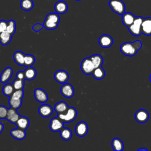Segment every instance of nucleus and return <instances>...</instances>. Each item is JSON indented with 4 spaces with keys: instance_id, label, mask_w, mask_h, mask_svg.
<instances>
[{
    "instance_id": "19",
    "label": "nucleus",
    "mask_w": 151,
    "mask_h": 151,
    "mask_svg": "<svg viewBox=\"0 0 151 151\" xmlns=\"http://www.w3.org/2000/svg\"><path fill=\"white\" fill-rule=\"evenodd\" d=\"M136 17L130 12H124L122 14V21L123 24L127 27H129L133 24L135 19Z\"/></svg>"
},
{
    "instance_id": "38",
    "label": "nucleus",
    "mask_w": 151,
    "mask_h": 151,
    "mask_svg": "<svg viewBox=\"0 0 151 151\" xmlns=\"http://www.w3.org/2000/svg\"><path fill=\"white\" fill-rule=\"evenodd\" d=\"M8 25V22L5 20H0V33L4 32L6 30V27Z\"/></svg>"
},
{
    "instance_id": "17",
    "label": "nucleus",
    "mask_w": 151,
    "mask_h": 151,
    "mask_svg": "<svg viewBox=\"0 0 151 151\" xmlns=\"http://www.w3.org/2000/svg\"><path fill=\"white\" fill-rule=\"evenodd\" d=\"M10 134L12 137L17 140H23L25 138L27 134L25 130L17 127V129H12L10 131Z\"/></svg>"
},
{
    "instance_id": "27",
    "label": "nucleus",
    "mask_w": 151,
    "mask_h": 151,
    "mask_svg": "<svg viewBox=\"0 0 151 151\" xmlns=\"http://www.w3.org/2000/svg\"><path fill=\"white\" fill-rule=\"evenodd\" d=\"M111 146L114 150L122 151L123 150L124 145L123 142L119 138L116 137L112 140Z\"/></svg>"
},
{
    "instance_id": "5",
    "label": "nucleus",
    "mask_w": 151,
    "mask_h": 151,
    "mask_svg": "<svg viewBox=\"0 0 151 151\" xmlns=\"http://www.w3.org/2000/svg\"><path fill=\"white\" fill-rule=\"evenodd\" d=\"M109 6L113 12L119 15L125 12V5L122 0H110Z\"/></svg>"
},
{
    "instance_id": "42",
    "label": "nucleus",
    "mask_w": 151,
    "mask_h": 151,
    "mask_svg": "<svg viewBox=\"0 0 151 151\" xmlns=\"http://www.w3.org/2000/svg\"><path fill=\"white\" fill-rule=\"evenodd\" d=\"M140 150H145V151H147V149L146 148H144V147H142V148H139L138 149V151H140Z\"/></svg>"
},
{
    "instance_id": "20",
    "label": "nucleus",
    "mask_w": 151,
    "mask_h": 151,
    "mask_svg": "<svg viewBox=\"0 0 151 151\" xmlns=\"http://www.w3.org/2000/svg\"><path fill=\"white\" fill-rule=\"evenodd\" d=\"M54 9L57 14H63L67 12L68 9V5L65 1H59L55 3Z\"/></svg>"
},
{
    "instance_id": "33",
    "label": "nucleus",
    "mask_w": 151,
    "mask_h": 151,
    "mask_svg": "<svg viewBox=\"0 0 151 151\" xmlns=\"http://www.w3.org/2000/svg\"><path fill=\"white\" fill-rule=\"evenodd\" d=\"M35 59L34 55L31 54H25L24 67H31L35 63Z\"/></svg>"
},
{
    "instance_id": "40",
    "label": "nucleus",
    "mask_w": 151,
    "mask_h": 151,
    "mask_svg": "<svg viewBox=\"0 0 151 151\" xmlns=\"http://www.w3.org/2000/svg\"><path fill=\"white\" fill-rule=\"evenodd\" d=\"M15 77L17 79L25 80V75H24V71H19L17 72V73L16 74V76H15Z\"/></svg>"
},
{
    "instance_id": "41",
    "label": "nucleus",
    "mask_w": 151,
    "mask_h": 151,
    "mask_svg": "<svg viewBox=\"0 0 151 151\" xmlns=\"http://www.w3.org/2000/svg\"><path fill=\"white\" fill-rule=\"evenodd\" d=\"M4 126L2 123H0V134L2 132L3 130H4Z\"/></svg>"
},
{
    "instance_id": "14",
    "label": "nucleus",
    "mask_w": 151,
    "mask_h": 151,
    "mask_svg": "<svg viewBox=\"0 0 151 151\" xmlns=\"http://www.w3.org/2000/svg\"><path fill=\"white\" fill-rule=\"evenodd\" d=\"M38 113L42 117H48L52 114L53 109L49 104H42L38 108Z\"/></svg>"
},
{
    "instance_id": "44",
    "label": "nucleus",
    "mask_w": 151,
    "mask_h": 151,
    "mask_svg": "<svg viewBox=\"0 0 151 151\" xmlns=\"http://www.w3.org/2000/svg\"><path fill=\"white\" fill-rule=\"evenodd\" d=\"M76 1H80V0H76Z\"/></svg>"
},
{
    "instance_id": "7",
    "label": "nucleus",
    "mask_w": 151,
    "mask_h": 151,
    "mask_svg": "<svg viewBox=\"0 0 151 151\" xmlns=\"http://www.w3.org/2000/svg\"><path fill=\"white\" fill-rule=\"evenodd\" d=\"M49 127L53 132H59L64 127V122H63L58 116L53 117L50 121Z\"/></svg>"
},
{
    "instance_id": "24",
    "label": "nucleus",
    "mask_w": 151,
    "mask_h": 151,
    "mask_svg": "<svg viewBox=\"0 0 151 151\" xmlns=\"http://www.w3.org/2000/svg\"><path fill=\"white\" fill-rule=\"evenodd\" d=\"M12 35L6 31L0 33V43L3 45H8L12 40Z\"/></svg>"
},
{
    "instance_id": "37",
    "label": "nucleus",
    "mask_w": 151,
    "mask_h": 151,
    "mask_svg": "<svg viewBox=\"0 0 151 151\" xmlns=\"http://www.w3.org/2000/svg\"><path fill=\"white\" fill-rule=\"evenodd\" d=\"M24 90H15L13 94L11 97H14V98H18V99H22L24 97Z\"/></svg>"
},
{
    "instance_id": "25",
    "label": "nucleus",
    "mask_w": 151,
    "mask_h": 151,
    "mask_svg": "<svg viewBox=\"0 0 151 151\" xmlns=\"http://www.w3.org/2000/svg\"><path fill=\"white\" fill-rule=\"evenodd\" d=\"M68 108V106L67 103L63 101H61L55 104L54 109V110L58 114H60V113H64L67 110Z\"/></svg>"
},
{
    "instance_id": "4",
    "label": "nucleus",
    "mask_w": 151,
    "mask_h": 151,
    "mask_svg": "<svg viewBox=\"0 0 151 151\" xmlns=\"http://www.w3.org/2000/svg\"><path fill=\"white\" fill-rule=\"evenodd\" d=\"M143 19V18L140 16L135 18V19L133 24L128 27L129 31L130 32V34L136 37L140 35V34H142L141 26Z\"/></svg>"
},
{
    "instance_id": "18",
    "label": "nucleus",
    "mask_w": 151,
    "mask_h": 151,
    "mask_svg": "<svg viewBox=\"0 0 151 151\" xmlns=\"http://www.w3.org/2000/svg\"><path fill=\"white\" fill-rule=\"evenodd\" d=\"M13 74V70L11 67L5 68L0 75V81L2 83H7L11 78Z\"/></svg>"
},
{
    "instance_id": "31",
    "label": "nucleus",
    "mask_w": 151,
    "mask_h": 151,
    "mask_svg": "<svg viewBox=\"0 0 151 151\" xmlns=\"http://www.w3.org/2000/svg\"><path fill=\"white\" fill-rule=\"evenodd\" d=\"M20 6L21 9L24 11H29L32 9L34 3L32 0H21L20 2Z\"/></svg>"
},
{
    "instance_id": "3",
    "label": "nucleus",
    "mask_w": 151,
    "mask_h": 151,
    "mask_svg": "<svg viewBox=\"0 0 151 151\" xmlns=\"http://www.w3.org/2000/svg\"><path fill=\"white\" fill-rule=\"evenodd\" d=\"M77 115L76 109L73 107H68L64 113L58 114L57 116L64 123H70L76 119Z\"/></svg>"
},
{
    "instance_id": "32",
    "label": "nucleus",
    "mask_w": 151,
    "mask_h": 151,
    "mask_svg": "<svg viewBox=\"0 0 151 151\" xmlns=\"http://www.w3.org/2000/svg\"><path fill=\"white\" fill-rule=\"evenodd\" d=\"M14 91H15V89L13 87L12 84H5L3 86L2 93L6 96L11 97Z\"/></svg>"
},
{
    "instance_id": "30",
    "label": "nucleus",
    "mask_w": 151,
    "mask_h": 151,
    "mask_svg": "<svg viewBox=\"0 0 151 151\" xmlns=\"http://www.w3.org/2000/svg\"><path fill=\"white\" fill-rule=\"evenodd\" d=\"M90 58L92 61L95 68H97L102 65L103 63V59L101 55L94 54L91 57H90Z\"/></svg>"
},
{
    "instance_id": "22",
    "label": "nucleus",
    "mask_w": 151,
    "mask_h": 151,
    "mask_svg": "<svg viewBox=\"0 0 151 151\" xmlns=\"http://www.w3.org/2000/svg\"><path fill=\"white\" fill-rule=\"evenodd\" d=\"M24 73L25 75V79L28 81L34 80L37 76V71L32 67H27V68L24 71Z\"/></svg>"
},
{
    "instance_id": "34",
    "label": "nucleus",
    "mask_w": 151,
    "mask_h": 151,
    "mask_svg": "<svg viewBox=\"0 0 151 151\" xmlns=\"http://www.w3.org/2000/svg\"><path fill=\"white\" fill-rule=\"evenodd\" d=\"M6 31L12 35L15 34L16 31V23L14 20L11 19L8 21V25Z\"/></svg>"
},
{
    "instance_id": "6",
    "label": "nucleus",
    "mask_w": 151,
    "mask_h": 151,
    "mask_svg": "<svg viewBox=\"0 0 151 151\" xmlns=\"http://www.w3.org/2000/svg\"><path fill=\"white\" fill-rule=\"evenodd\" d=\"M80 68L82 72L86 75L91 74L95 68L94 65L90 57L85 58L83 60L80 65Z\"/></svg>"
},
{
    "instance_id": "2",
    "label": "nucleus",
    "mask_w": 151,
    "mask_h": 151,
    "mask_svg": "<svg viewBox=\"0 0 151 151\" xmlns=\"http://www.w3.org/2000/svg\"><path fill=\"white\" fill-rule=\"evenodd\" d=\"M59 14L57 12L49 13L44 21L43 26L45 28L49 30H54L56 29L60 22Z\"/></svg>"
},
{
    "instance_id": "16",
    "label": "nucleus",
    "mask_w": 151,
    "mask_h": 151,
    "mask_svg": "<svg viewBox=\"0 0 151 151\" xmlns=\"http://www.w3.org/2000/svg\"><path fill=\"white\" fill-rule=\"evenodd\" d=\"M113 39L112 38L107 35V34H103L101 35L99 39V45L102 48H109L113 44Z\"/></svg>"
},
{
    "instance_id": "13",
    "label": "nucleus",
    "mask_w": 151,
    "mask_h": 151,
    "mask_svg": "<svg viewBox=\"0 0 151 151\" xmlns=\"http://www.w3.org/2000/svg\"><path fill=\"white\" fill-rule=\"evenodd\" d=\"M135 119L140 123H146L149 117L148 112L144 109H140L137 110L135 113Z\"/></svg>"
},
{
    "instance_id": "26",
    "label": "nucleus",
    "mask_w": 151,
    "mask_h": 151,
    "mask_svg": "<svg viewBox=\"0 0 151 151\" xmlns=\"http://www.w3.org/2000/svg\"><path fill=\"white\" fill-rule=\"evenodd\" d=\"M22 99H18L14 98L12 97H9V104L10 107L18 110L20 108L22 103Z\"/></svg>"
},
{
    "instance_id": "10",
    "label": "nucleus",
    "mask_w": 151,
    "mask_h": 151,
    "mask_svg": "<svg viewBox=\"0 0 151 151\" xmlns=\"http://www.w3.org/2000/svg\"><path fill=\"white\" fill-rule=\"evenodd\" d=\"M60 91L64 97L66 98H71L74 95V89L73 86L70 83L63 84L60 88Z\"/></svg>"
},
{
    "instance_id": "11",
    "label": "nucleus",
    "mask_w": 151,
    "mask_h": 151,
    "mask_svg": "<svg viewBox=\"0 0 151 151\" xmlns=\"http://www.w3.org/2000/svg\"><path fill=\"white\" fill-rule=\"evenodd\" d=\"M88 130V126L85 122H78L75 127V132L77 136L79 137H83L87 133Z\"/></svg>"
},
{
    "instance_id": "15",
    "label": "nucleus",
    "mask_w": 151,
    "mask_h": 151,
    "mask_svg": "<svg viewBox=\"0 0 151 151\" xmlns=\"http://www.w3.org/2000/svg\"><path fill=\"white\" fill-rule=\"evenodd\" d=\"M19 117H20V115L17 112L16 109H13L12 107H10L9 109H8L6 119L8 121H9L10 123L15 124L17 120L19 118Z\"/></svg>"
},
{
    "instance_id": "28",
    "label": "nucleus",
    "mask_w": 151,
    "mask_h": 151,
    "mask_svg": "<svg viewBox=\"0 0 151 151\" xmlns=\"http://www.w3.org/2000/svg\"><path fill=\"white\" fill-rule=\"evenodd\" d=\"M93 77L97 80H101L105 76V71L101 66L95 68L92 74Z\"/></svg>"
},
{
    "instance_id": "43",
    "label": "nucleus",
    "mask_w": 151,
    "mask_h": 151,
    "mask_svg": "<svg viewBox=\"0 0 151 151\" xmlns=\"http://www.w3.org/2000/svg\"><path fill=\"white\" fill-rule=\"evenodd\" d=\"M149 79H150V81L151 82V74H150V77H149Z\"/></svg>"
},
{
    "instance_id": "23",
    "label": "nucleus",
    "mask_w": 151,
    "mask_h": 151,
    "mask_svg": "<svg viewBox=\"0 0 151 151\" xmlns=\"http://www.w3.org/2000/svg\"><path fill=\"white\" fill-rule=\"evenodd\" d=\"M25 54L21 51H17L13 55V58L15 63L19 66H24Z\"/></svg>"
},
{
    "instance_id": "21",
    "label": "nucleus",
    "mask_w": 151,
    "mask_h": 151,
    "mask_svg": "<svg viewBox=\"0 0 151 151\" xmlns=\"http://www.w3.org/2000/svg\"><path fill=\"white\" fill-rule=\"evenodd\" d=\"M15 125L17 126V127L26 130L28 129L29 125V120L27 117L24 116H20Z\"/></svg>"
},
{
    "instance_id": "9",
    "label": "nucleus",
    "mask_w": 151,
    "mask_h": 151,
    "mask_svg": "<svg viewBox=\"0 0 151 151\" xmlns=\"http://www.w3.org/2000/svg\"><path fill=\"white\" fill-rule=\"evenodd\" d=\"M54 77L57 82L60 84L65 83L69 79L68 73L64 70H57L54 75Z\"/></svg>"
},
{
    "instance_id": "12",
    "label": "nucleus",
    "mask_w": 151,
    "mask_h": 151,
    "mask_svg": "<svg viewBox=\"0 0 151 151\" xmlns=\"http://www.w3.org/2000/svg\"><path fill=\"white\" fill-rule=\"evenodd\" d=\"M142 34L149 36L151 35V18H143L141 26Z\"/></svg>"
},
{
    "instance_id": "39",
    "label": "nucleus",
    "mask_w": 151,
    "mask_h": 151,
    "mask_svg": "<svg viewBox=\"0 0 151 151\" xmlns=\"http://www.w3.org/2000/svg\"><path fill=\"white\" fill-rule=\"evenodd\" d=\"M43 27H44L43 25H42L40 23H37V24H34L32 26V29L35 32H39L40 30H41L43 28Z\"/></svg>"
},
{
    "instance_id": "35",
    "label": "nucleus",
    "mask_w": 151,
    "mask_h": 151,
    "mask_svg": "<svg viewBox=\"0 0 151 151\" xmlns=\"http://www.w3.org/2000/svg\"><path fill=\"white\" fill-rule=\"evenodd\" d=\"M12 85L15 90H22L24 87V80L15 78L12 83Z\"/></svg>"
},
{
    "instance_id": "29",
    "label": "nucleus",
    "mask_w": 151,
    "mask_h": 151,
    "mask_svg": "<svg viewBox=\"0 0 151 151\" xmlns=\"http://www.w3.org/2000/svg\"><path fill=\"white\" fill-rule=\"evenodd\" d=\"M60 135L62 139L69 140L72 137V132L69 128L64 127L60 131Z\"/></svg>"
},
{
    "instance_id": "1",
    "label": "nucleus",
    "mask_w": 151,
    "mask_h": 151,
    "mask_svg": "<svg viewBox=\"0 0 151 151\" xmlns=\"http://www.w3.org/2000/svg\"><path fill=\"white\" fill-rule=\"evenodd\" d=\"M142 47L140 40H136L134 42H126L123 43L120 47L121 52L126 56H134Z\"/></svg>"
},
{
    "instance_id": "36",
    "label": "nucleus",
    "mask_w": 151,
    "mask_h": 151,
    "mask_svg": "<svg viewBox=\"0 0 151 151\" xmlns=\"http://www.w3.org/2000/svg\"><path fill=\"white\" fill-rule=\"evenodd\" d=\"M8 109L5 106H0V119H6Z\"/></svg>"
},
{
    "instance_id": "8",
    "label": "nucleus",
    "mask_w": 151,
    "mask_h": 151,
    "mask_svg": "<svg viewBox=\"0 0 151 151\" xmlns=\"http://www.w3.org/2000/svg\"><path fill=\"white\" fill-rule=\"evenodd\" d=\"M34 96L35 100L41 103H45L48 99L46 91L41 88H37L34 90Z\"/></svg>"
}]
</instances>
